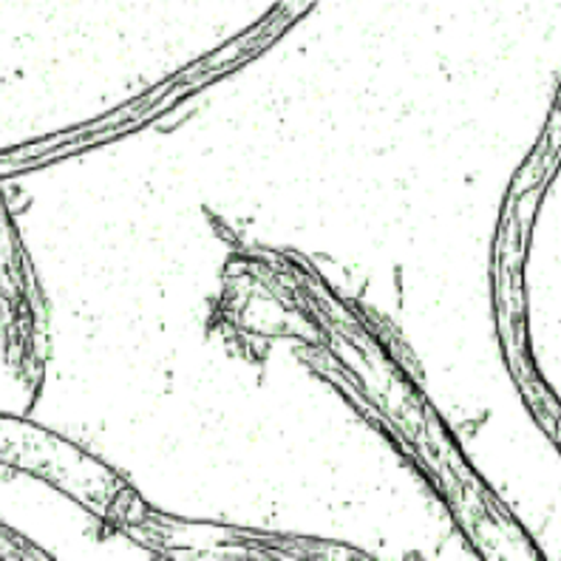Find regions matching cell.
Instances as JSON below:
<instances>
[]
</instances>
